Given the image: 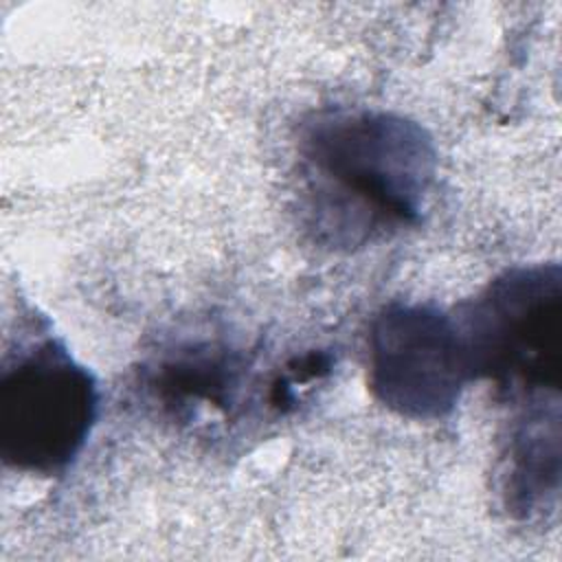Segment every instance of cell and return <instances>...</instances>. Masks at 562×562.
Here are the masks:
<instances>
[{
    "label": "cell",
    "mask_w": 562,
    "mask_h": 562,
    "mask_svg": "<svg viewBox=\"0 0 562 562\" xmlns=\"http://www.w3.org/2000/svg\"><path fill=\"white\" fill-rule=\"evenodd\" d=\"M296 165L307 226L321 244L353 250L422 220L437 149L406 116L331 108L301 125Z\"/></svg>",
    "instance_id": "obj_1"
},
{
    "label": "cell",
    "mask_w": 562,
    "mask_h": 562,
    "mask_svg": "<svg viewBox=\"0 0 562 562\" xmlns=\"http://www.w3.org/2000/svg\"><path fill=\"white\" fill-rule=\"evenodd\" d=\"M472 378L492 380L509 400L560 395L562 270L518 266L454 310Z\"/></svg>",
    "instance_id": "obj_2"
},
{
    "label": "cell",
    "mask_w": 562,
    "mask_h": 562,
    "mask_svg": "<svg viewBox=\"0 0 562 562\" xmlns=\"http://www.w3.org/2000/svg\"><path fill=\"white\" fill-rule=\"evenodd\" d=\"M99 413L92 373L55 338L9 353L0 373V457L26 474H61Z\"/></svg>",
    "instance_id": "obj_3"
},
{
    "label": "cell",
    "mask_w": 562,
    "mask_h": 562,
    "mask_svg": "<svg viewBox=\"0 0 562 562\" xmlns=\"http://www.w3.org/2000/svg\"><path fill=\"white\" fill-rule=\"evenodd\" d=\"M474 382L454 312L391 303L369 331V384L393 413L432 422L459 404Z\"/></svg>",
    "instance_id": "obj_4"
},
{
    "label": "cell",
    "mask_w": 562,
    "mask_h": 562,
    "mask_svg": "<svg viewBox=\"0 0 562 562\" xmlns=\"http://www.w3.org/2000/svg\"><path fill=\"white\" fill-rule=\"evenodd\" d=\"M560 397L518 402L503 452L501 494L516 518L533 520L555 509L560 490Z\"/></svg>",
    "instance_id": "obj_5"
}]
</instances>
